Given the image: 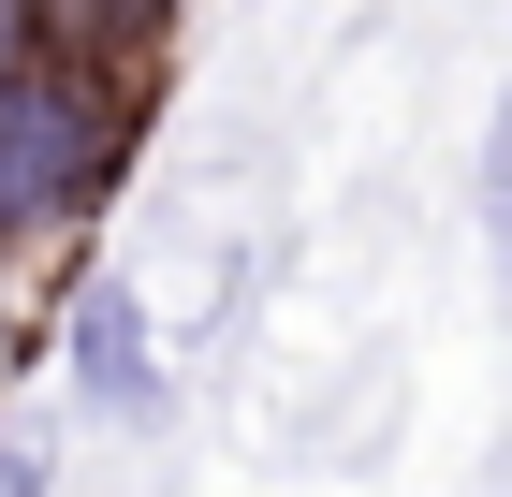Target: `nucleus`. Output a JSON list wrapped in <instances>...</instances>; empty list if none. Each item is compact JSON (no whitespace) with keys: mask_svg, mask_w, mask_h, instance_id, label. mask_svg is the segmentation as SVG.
Masks as SVG:
<instances>
[{"mask_svg":"<svg viewBox=\"0 0 512 497\" xmlns=\"http://www.w3.org/2000/svg\"><path fill=\"white\" fill-rule=\"evenodd\" d=\"M132 132H147V74H88L59 44L0 59V278L59 264L132 176Z\"/></svg>","mask_w":512,"mask_h":497,"instance_id":"f257e3e1","label":"nucleus"},{"mask_svg":"<svg viewBox=\"0 0 512 497\" xmlns=\"http://www.w3.org/2000/svg\"><path fill=\"white\" fill-rule=\"evenodd\" d=\"M59 351H74V395H88V410H118V424H147V410H161L147 293H118V278H74V322H59Z\"/></svg>","mask_w":512,"mask_h":497,"instance_id":"f03ea898","label":"nucleus"},{"mask_svg":"<svg viewBox=\"0 0 512 497\" xmlns=\"http://www.w3.org/2000/svg\"><path fill=\"white\" fill-rule=\"evenodd\" d=\"M176 15H191V0H30V44L88 59V74H161Z\"/></svg>","mask_w":512,"mask_h":497,"instance_id":"7ed1b4c3","label":"nucleus"},{"mask_svg":"<svg viewBox=\"0 0 512 497\" xmlns=\"http://www.w3.org/2000/svg\"><path fill=\"white\" fill-rule=\"evenodd\" d=\"M483 249H498V278H512V103H498V132H483Z\"/></svg>","mask_w":512,"mask_h":497,"instance_id":"20e7f679","label":"nucleus"}]
</instances>
